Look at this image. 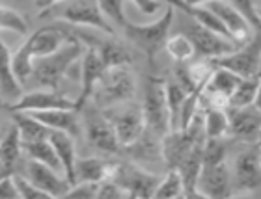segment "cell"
I'll use <instances>...</instances> for the list:
<instances>
[{
	"label": "cell",
	"instance_id": "cell-18",
	"mask_svg": "<svg viewBox=\"0 0 261 199\" xmlns=\"http://www.w3.org/2000/svg\"><path fill=\"white\" fill-rule=\"evenodd\" d=\"M203 6H207V8L220 19V22L226 26V30L229 32V36H231V39L235 41L237 47L246 43V41L252 38L254 32H252L250 24L245 21V17L241 15L239 11L235 10L228 0H211V2H207V4H203Z\"/></svg>",
	"mask_w": 261,
	"mask_h": 199
},
{
	"label": "cell",
	"instance_id": "cell-34",
	"mask_svg": "<svg viewBox=\"0 0 261 199\" xmlns=\"http://www.w3.org/2000/svg\"><path fill=\"white\" fill-rule=\"evenodd\" d=\"M99 10L103 11V15L107 17V21L116 28V30H121V28L127 24V15H125V8H123V0H97Z\"/></svg>",
	"mask_w": 261,
	"mask_h": 199
},
{
	"label": "cell",
	"instance_id": "cell-36",
	"mask_svg": "<svg viewBox=\"0 0 261 199\" xmlns=\"http://www.w3.org/2000/svg\"><path fill=\"white\" fill-rule=\"evenodd\" d=\"M228 2L239 11L241 15L245 17V21L250 24L252 32H259L261 19H259V13H257L256 0H228Z\"/></svg>",
	"mask_w": 261,
	"mask_h": 199
},
{
	"label": "cell",
	"instance_id": "cell-41",
	"mask_svg": "<svg viewBox=\"0 0 261 199\" xmlns=\"http://www.w3.org/2000/svg\"><path fill=\"white\" fill-rule=\"evenodd\" d=\"M56 2H60V0H36V4H38L39 10H45V8L56 4Z\"/></svg>",
	"mask_w": 261,
	"mask_h": 199
},
{
	"label": "cell",
	"instance_id": "cell-37",
	"mask_svg": "<svg viewBox=\"0 0 261 199\" xmlns=\"http://www.w3.org/2000/svg\"><path fill=\"white\" fill-rule=\"evenodd\" d=\"M13 181H15V186L19 190V197L22 199H38V197H49L43 190H39L36 184H32L24 175H19V173H13Z\"/></svg>",
	"mask_w": 261,
	"mask_h": 199
},
{
	"label": "cell",
	"instance_id": "cell-35",
	"mask_svg": "<svg viewBox=\"0 0 261 199\" xmlns=\"http://www.w3.org/2000/svg\"><path fill=\"white\" fill-rule=\"evenodd\" d=\"M2 30H6V32H15V34H27L28 22L19 11L0 4V32Z\"/></svg>",
	"mask_w": 261,
	"mask_h": 199
},
{
	"label": "cell",
	"instance_id": "cell-5",
	"mask_svg": "<svg viewBox=\"0 0 261 199\" xmlns=\"http://www.w3.org/2000/svg\"><path fill=\"white\" fill-rule=\"evenodd\" d=\"M135 92L136 82L130 67L129 65H116V67H109L103 73L93 90L92 97H95V104L105 110V108L120 104V102L133 101Z\"/></svg>",
	"mask_w": 261,
	"mask_h": 199
},
{
	"label": "cell",
	"instance_id": "cell-38",
	"mask_svg": "<svg viewBox=\"0 0 261 199\" xmlns=\"http://www.w3.org/2000/svg\"><path fill=\"white\" fill-rule=\"evenodd\" d=\"M99 183H75L71 184L64 197H97Z\"/></svg>",
	"mask_w": 261,
	"mask_h": 199
},
{
	"label": "cell",
	"instance_id": "cell-19",
	"mask_svg": "<svg viewBox=\"0 0 261 199\" xmlns=\"http://www.w3.org/2000/svg\"><path fill=\"white\" fill-rule=\"evenodd\" d=\"M22 84L13 71V52L0 36V97L2 102H13L22 95Z\"/></svg>",
	"mask_w": 261,
	"mask_h": 199
},
{
	"label": "cell",
	"instance_id": "cell-28",
	"mask_svg": "<svg viewBox=\"0 0 261 199\" xmlns=\"http://www.w3.org/2000/svg\"><path fill=\"white\" fill-rule=\"evenodd\" d=\"M22 153H27L28 158H32V160L43 162L47 166L55 167L56 172L62 169V164L56 156V151L49 141V138L38 141H22Z\"/></svg>",
	"mask_w": 261,
	"mask_h": 199
},
{
	"label": "cell",
	"instance_id": "cell-7",
	"mask_svg": "<svg viewBox=\"0 0 261 199\" xmlns=\"http://www.w3.org/2000/svg\"><path fill=\"white\" fill-rule=\"evenodd\" d=\"M142 112L146 119V127L151 132L163 138L170 132L168 121V104H166V80L149 76L144 86V101H142Z\"/></svg>",
	"mask_w": 261,
	"mask_h": 199
},
{
	"label": "cell",
	"instance_id": "cell-24",
	"mask_svg": "<svg viewBox=\"0 0 261 199\" xmlns=\"http://www.w3.org/2000/svg\"><path fill=\"white\" fill-rule=\"evenodd\" d=\"M13 125L19 129L22 141H38V140H47L50 134V129L45 127L39 119H36L32 113L28 112H10Z\"/></svg>",
	"mask_w": 261,
	"mask_h": 199
},
{
	"label": "cell",
	"instance_id": "cell-43",
	"mask_svg": "<svg viewBox=\"0 0 261 199\" xmlns=\"http://www.w3.org/2000/svg\"><path fill=\"white\" fill-rule=\"evenodd\" d=\"M254 106H257L261 110V78H259V84H257V93H256V99H254Z\"/></svg>",
	"mask_w": 261,
	"mask_h": 199
},
{
	"label": "cell",
	"instance_id": "cell-6",
	"mask_svg": "<svg viewBox=\"0 0 261 199\" xmlns=\"http://www.w3.org/2000/svg\"><path fill=\"white\" fill-rule=\"evenodd\" d=\"M105 116L110 119V123L114 127L116 138L120 141L121 149H129L130 146H135L146 130V119H144L142 106L133 101L105 108Z\"/></svg>",
	"mask_w": 261,
	"mask_h": 199
},
{
	"label": "cell",
	"instance_id": "cell-1",
	"mask_svg": "<svg viewBox=\"0 0 261 199\" xmlns=\"http://www.w3.org/2000/svg\"><path fill=\"white\" fill-rule=\"evenodd\" d=\"M71 38H73V32L62 22H50L47 26L30 34L27 41L13 54V71L22 86H27L28 78L32 75L34 60L55 52Z\"/></svg>",
	"mask_w": 261,
	"mask_h": 199
},
{
	"label": "cell",
	"instance_id": "cell-32",
	"mask_svg": "<svg viewBox=\"0 0 261 199\" xmlns=\"http://www.w3.org/2000/svg\"><path fill=\"white\" fill-rule=\"evenodd\" d=\"M257 84H259L257 76L241 78V82L237 84L233 93L229 95L228 106H248V104H254V99H256L257 93Z\"/></svg>",
	"mask_w": 261,
	"mask_h": 199
},
{
	"label": "cell",
	"instance_id": "cell-14",
	"mask_svg": "<svg viewBox=\"0 0 261 199\" xmlns=\"http://www.w3.org/2000/svg\"><path fill=\"white\" fill-rule=\"evenodd\" d=\"M228 113V136L245 144H257L261 132V110L254 104L248 106H226Z\"/></svg>",
	"mask_w": 261,
	"mask_h": 199
},
{
	"label": "cell",
	"instance_id": "cell-26",
	"mask_svg": "<svg viewBox=\"0 0 261 199\" xmlns=\"http://www.w3.org/2000/svg\"><path fill=\"white\" fill-rule=\"evenodd\" d=\"M93 47L97 49L99 56H101L107 69H109V67H116V65L133 64V54H130L123 45L116 43L112 39H107V41H93Z\"/></svg>",
	"mask_w": 261,
	"mask_h": 199
},
{
	"label": "cell",
	"instance_id": "cell-48",
	"mask_svg": "<svg viewBox=\"0 0 261 199\" xmlns=\"http://www.w3.org/2000/svg\"><path fill=\"white\" fill-rule=\"evenodd\" d=\"M257 13H259V19H261V8H257Z\"/></svg>",
	"mask_w": 261,
	"mask_h": 199
},
{
	"label": "cell",
	"instance_id": "cell-30",
	"mask_svg": "<svg viewBox=\"0 0 261 199\" xmlns=\"http://www.w3.org/2000/svg\"><path fill=\"white\" fill-rule=\"evenodd\" d=\"M164 50H166L177 64H187V62H191L196 56L194 45H192V41L189 39V36H185L183 32L175 34V36H168L166 45H164Z\"/></svg>",
	"mask_w": 261,
	"mask_h": 199
},
{
	"label": "cell",
	"instance_id": "cell-33",
	"mask_svg": "<svg viewBox=\"0 0 261 199\" xmlns=\"http://www.w3.org/2000/svg\"><path fill=\"white\" fill-rule=\"evenodd\" d=\"M228 155V141L224 138H207L203 140V149H201V158L203 166H215L220 162H226Z\"/></svg>",
	"mask_w": 261,
	"mask_h": 199
},
{
	"label": "cell",
	"instance_id": "cell-20",
	"mask_svg": "<svg viewBox=\"0 0 261 199\" xmlns=\"http://www.w3.org/2000/svg\"><path fill=\"white\" fill-rule=\"evenodd\" d=\"M116 164L101 156H84L75 162V183H101L112 177Z\"/></svg>",
	"mask_w": 261,
	"mask_h": 199
},
{
	"label": "cell",
	"instance_id": "cell-17",
	"mask_svg": "<svg viewBox=\"0 0 261 199\" xmlns=\"http://www.w3.org/2000/svg\"><path fill=\"white\" fill-rule=\"evenodd\" d=\"M27 175L24 177L30 181L32 184H36L39 190H43L45 194L49 195V197H64L67 194V190H69V181L64 177H60L58 173H56L55 167L47 166L43 162H38V160H32V158H28L27 162Z\"/></svg>",
	"mask_w": 261,
	"mask_h": 199
},
{
	"label": "cell",
	"instance_id": "cell-44",
	"mask_svg": "<svg viewBox=\"0 0 261 199\" xmlns=\"http://www.w3.org/2000/svg\"><path fill=\"white\" fill-rule=\"evenodd\" d=\"M185 4H191V6H203L207 2H211V0H183Z\"/></svg>",
	"mask_w": 261,
	"mask_h": 199
},
{
	"label": "cell",
	"instance_id": "cell-2",
	"mask_svg": "<svg viewBox=\"0 0 261 199\" xmlns=\"http://www.w3.org/2000/svg\"><path fill=\"white\" fill-rule=\"evenodd\" d=\"M82 52H84V45L76 36H73L62 47H58L55 52L34 60L32 75H30L27 84H30L32 88L56 90L58 84L64 80V76L67 75L71 65L79 58H82Z\"/></svg>",
	"mask_w": 261,
	"mask_h": 199
},
{
	"label": "cell",
	"instance_id": "cell-10",
	"mask_svg": "<svg viewBox=\"0 0 261 199\" xmlns=\"http://www.w3.org/2000/svg\"><path fill=\"white\" fill-rule=\"evenodd\" d=\"M82 110H84L82 127H84V132H86L88 144L95 151L103 153V155H118L121 151V146L118 138H116L114 127L110 123V119L95 106H84Z\"/></svg>",
	"mask_w": 261,
	"mask_h": 199
},
{
	"label": "cell",
	"instance_id": "cell-50",
	"mask_svg": "<svg viewBox=\"0 0 261 199\" xmlns=\"http://www.w3.org/2000/svg\"><path fill=\"white\" fill-rule=\"evenodd\" d=\"M257 144H261V132H259V140H257Z\"/></svg>",
	"mask_w": 261,
	"mask_h": 199
},
{
	"label": "cell",
	"instance_id": "cell-27",
	"mask_svg": "<svg viewBox=\"0 0 261 199\" xmlns=\"http://www.w3.org/2000/svg\"><path fill=\"white\" fill-rule=\"evenodd\" d=\"M187 93L189 92L177 80H166V104H168L170 130H179L181 110H183Z\"/></svg>",
	"mask_w": 261,
	"mask_h": 199
},
{
	"label": "cell",
	"instance_id": "cell-16",
	"mask_svg": "<svg viewBox=\"0 0 261 199\" xmlns=\"http://www.w3.org/2000/svg\"><path fill=\"white\" fill-rule=\"evenodd\" d=\"M105 71H107V67H105L97 49H95L93 45L92 47H84L82 64H81V93H79V97L75 99L76 110H79V112L90 102V99H92V95H93V90H95L99 78L103 76Z\"/></svg>",
	"mask_w": 261,
	"mask_h": 199
},
{
	"label": "cell",
	"instance_id": "cell-11",
	"mask_svg": "<svg viewBox=\"0 0 261 199\" xmlns=\"http://www.w3.org/2000/svg\"><path fill=\"white\" fill-rule=\"evenodd\" d=\"M185 17L187 19L183 22V26H181V32L189 36L198 56H201V58H217V56H222V54H228L237 49V45L233 41L218 36L209 28L201 26L200 22H196L192 17Z\"/></svg>",
	"mask_w": 261,
	"mask_h": 199
},
{
	"label": "cell",
	"instance_id": "cell-4",
	"mask_svg": "<svg viewBox=\"0 0 261 199\" xmlns=\"http://www.w3.org/2000/svg\"><path fill=\"white\" fill-rule=\"evenodd\" d=\"M174 13L175 8L172 4L166 6V10L157 21L147 22V24H138V22L127 21V24L121 28V32L135 45L136 49H140L147 58L155 60L161 50H164L166 39L170 36V28L174 24Z\"/></svg>",
	"mask_w": 261,
	"mask_h": 199
},
{
	"label": "cell",
	"instance_id": "cell-39",
	"mask_svg": "<svg viewBox=\"0 0 261 199\" xmlns=\"http://www.w3.org/2000/svg\"><path fill=\"white\" fill-rule=\"evenodd\" d=\"M15 197H19V190H17L15 181H13V173H11V175H6L0 181V199H15Z\"/></svg>",
	"mask_w": 261,
	"mask_h": 199
},
{
	"label": "cell",
	"instance_id": "cell-15",
	"mask_svg": "<svg viewBox=\"0 0 261 199\" xmlns=\"http://www.w3.org/2000/svg\"><path fill=\"white\" fill-rule=\"evenodd\" d=\"M196 194L201 197H228L233 194L231 173L226 162L215 166H203L196 184Z\"/></svg>",
	"mask_w": 261,
	"mask_h": 199
},
{
	"label": "cell",
	"instance_id": "cell-22",
	"mask_svg": "<svg viewBox=\"0 0 261 199\" xmlns=\"http://www.w3.org/2000/svg\"><path fill=\"white\" fill-rule=\"evenodd\" d=\"M49 141L56 151V156L62 164V172L69 184H75V162H76V146L75 136L62 132V130H50Z\"/></svg>",
	"mask_w": 261,
	"mask_h": 199
},
{
	"label": "cell",
	"instance_id": "cell-47",
	"mask_svg": "<svg viewBox=\"0 0 261 199\" xmlns=\"http://www.w3.org/2000/svg\"><path fill=\"white\" fill-rule=\"evenodd\" d=\"M256 6L257 8H261V0H256Z\"/></svg>",
	"mask_w": 261,
	"mask_h": 199
},
{
	"label": "cell",
	"instance_id": "cell-46",
	"mask_svg": "<svg viewBox=\"0 0 261 199\" xmlns=\"http://www.w3.org/2000/svg\"><path fill=\"white\" fill-rule=\"evenodd\" d=\"M257 149H259V166H261V144H257Z\"/></svg>",
	"mask_w": 261,
	"mask_h": 199
},
{
	"label": "cell",
	"instance_id": "cell-31",
	"mask_svg": "<svg viewBox=\"0 0 261 199\" xmlns=\"http://www.w3.org/2000/svg\"><path fill=\"white\" fill-rule=\"evenodd\" d=\"M153 197H185V184H183L179 169L170 167L166 177L159 181L157 188L153 192Z\"/></svg>",
	"mask_w": 261,
	"mask_h": 199
},
{
	"label": "cell",
	"instance_id": "cell-49",
	"mask_svg": "<svg viewBox=\"0 0 261 199\" xmlns=\"http://www.w3.org/2000/svg\"><path fill=\"white\" fill-rule=\"evenodd\" d=\"M10 2H22V0H10Z\"/></svg>",
	"mask_w": 261,
	"mask_h": 199
},
{
	"label": "cell",
	"instance_id": "cell-40",
	"mask_svg": "<svg viewBox=\"0 0 261 199\" xmlns=\"http://www.w3.org/2000/svg\"><path fill=\"white\" fill-rule=\"evenodd\" d=\"M130 2H133L144 15H153V13H157V11L161 10V6H163L159 0H130Z\"/></svg>",
	"mask_w": 261,
	"mask_h": 199
},
{
	"label": "cell",
	"instance_id": "cell-42",
	"mask_svg": "<svg viewBox=\"0 0 261 199\" xmlns=\"http://www.w3.org/2000/svg\"><path fill=\"white\" fill-rule=\"evenodd\" d=\"M11 173H13V169H10V167L4 166V164L0 162V181H2V179H4L6 175H11Z\"/></svg>",
	"mask_w": 261,
	"mask_h": 199
},
{
	"label": "cell",
	"instance_id": "cell-12",
	"mask_svg": "<svg viewBox=\"0 0 261 199\" xmlns=\"http://www.w3.org/2000/svg\"><path fill=\"white\" fill-rule=\"evenodd\" d=\"M231 173V186L237 192H257L261 190V166L257 144L246 147L235 156Z\"/></svg>",
	"mask_w": 261,
	"mask_h": 199
},
{
	"label": "cell",
	"instance_id": "cell-8",
	"mask_svg": "<svg viewBox=\"0 0 261 199\" xmlns=\"http://www.w3.org/2000/svg\"><path fill=\"white\" fill-rule=\"evenodd\" d=\"M207 60L213 67H224V69L233 71L235 75H239L241 78L256 76L261 62V30L252 34V38L246 43L239 45L231 52Z\"/></svg>",
	"mask_w": 261,
	"mask_h": 199
},
{
	"label": "cell",
	"instance_id": "cell-21",
	"mask_svg": "<svg viewBox=\"0 0 261 199\" xmlns=\"http://www.w3.org/2000/svg\"><path fill=\"white\" fill-rule=\"evenodd\" d=\"M241 82V76L235 75L233 71L224 69V67H215L209 76V80L205 84L207 95H211V106L217 101L222 102V106H228V99L233 93V90L237 88V84Z\"/></svg>",
	"mask_w": 261,
	"mask_h": 199
},
{
	"label": "cell",
	"instance_id": "cell-45",
	"mask_svg": "<svg viewBox=\"0 0 261 199\" xmlns=\"http://www.w3.org/2000/svg\"><path fill=\"white\" fill-rule=\"evenodd\" d=\"M257 78H261V62H259V69H257Z\"/></svg>",
	"mask_w": 261,
	"mask_h": 199
},
{
	"label": "cell",
	"instance_id": "cell-29",
	"mask_svg": "<svg viewBox=\"0 0 261 199\" xmlns=\"http://www.w3.org/2000/svg\"><path fill=\"white\" fill-rule=\"evenodd\" d=\"M203 132L207 138H224L228 136V113L226 108L209 106L203 113Z\"/></svg>",
	"mask_w": 261,
	"mask_h": 199
},
{
	"label": "cell",
	"instance_id": "cell-3",
	"mask_svg": "<svg viewBox=\"0 0 261 199\" xmlns=\"http://www.w3.org/2000/svg\"><path fill=\"white\" fill-rule=\"evenodd\" d=\"M39 19L64 21L75 26H90L107 36H116V28L99 10L97 0H60L39 11Z\"/></svg>",
	"mask_w": 261,
	"mask_h": 199
},
{
	"label": "cell",
	"instance_id": "cell-9",
	"mask_svg": "<svg viewBox=\"0 0 261 199\" xmlns=\"http://www.w3.org/2000/svg\"><path fill=\"white\" fill-rule=\"evenodd\" d=\"M0 108L8 112H45V110H76L75 99H69L65 93L50 88H34L32 92H22L19 99L13 102H2ZM79 112V110H76Z\"/></svg>",
	"mask_w": 261,
	"mask_h": 199
},
{
	"label": "cell",
	"instance_id": "cell-23",
	"mask_svg": "<svg viewBox=\"0 0 261 199\" xmlns=\"http://www.w3.org/2000/svg\"><path fill=\"white\" fill-rule=\"evenodd\" d=\"M32 113L34 118L39 119L45 127H49L50 130H62L71 136L81 134V119L76 116V110H45V112H28Z\"/></svg>",
	"mask_w": 261,
	"mask_h": 199
},
{
	"label": "cell",
	"instance_id": "cell-25",
	"mask_svg": "<svg viewBox=\"0 0 261 199\" xmlns=\"http://www.w3.org/2000/svg\"><path fill=\"white\" fill-rule=\"evenodd\" d=\"M22 155V138L19 134V129L15 125H11L10 130L6 132V136L0 140V162L13 169L15 173V166L19 164V158Z\"/></svg>",
	"mask_w": 261,
	"mask_h": 199
},
{
	"label": "cell",
	"instance_id": "cell-13",
	"mask_svg": "<svg viewBox=\"0 0 261 199\" xmlns=\"http://www.w3.org/2000/svg\"><path fill=\"white\" fill-rule=\"evenodd\" d=\"M110 179L125 190L127 197H153V192L161 181V177L136 164H116Z\"/></svg>",
	"mask_w": 261,
	"mask_h": 199
}]
</instances>
